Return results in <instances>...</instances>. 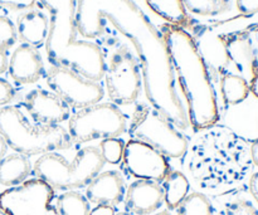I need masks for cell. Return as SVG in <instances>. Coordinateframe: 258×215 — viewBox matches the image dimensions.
<instances>
[{
    "instance_id": "cell-1",
    "label": "cell",
    "mask_w": 258,
    "mask_h": 215,
    "mask_svg": "<svg viewBox=\"0 0 258 215\" xmlns=\"http://www.w3.org/2000/svg\"><path fill=\"white\" fill-rule=\"evenodd\" d=\"M107 22L135 48L140 59L143 87L150 106L178 130H186L188 113L179 96L160 30L134 0H77L76 23L83 38L101 37Z\"/></svg>"
},
{
    "instance_id": "cell-2",
    "label": "cell",
    "mask_w": 258,
    "mask_h": 215,
    "mask_svg": "<svg viewBox=\"0 0 258 215\" xmlns=\"http://www.w3.org/2000/svg\"><path fill=\"white\" fill-rule=\"evenodd\" d=\"M160 33L188 105L186 113L191 128L198 132L216 125L219 120L217 93L191 34L185 28L169 23L161 25Z\"/></svg>"
},
{
    "instance_id": "cell-3",
    "label": "cell",
    "mask_w": 258,
    "mask_h": 215,
    "mask_svg": "<svg viewBox=\"0 0 258 215\" xmlns=\"http://www.w3.org/2000/svg\"><path fill=\"white\" fill-rule=\"evenodd\" d=\"M49 12L44 47L49 62L68 68L87 80L100 82L106 70L102 50L96 43L78 39L76 23L77 0H39Z\"/></svg>"
},
{
    "instance_id": "cell-4",
    "label": "cell",
    "mask_w": 258,
    "mask_h": 215,
    "mask_svg": "<svg viewBox=\"0 0 258 215\" xmlns=\"http://www.w3.org/2000/svg\"><path fill=\"white\" fill-rule=\"evenodd\" d=\"M188 154L194 178L208 186L238 181L251 169L249 145L226 126L213 125L198 131Z\"/></svg>"
},
{
    "instance_id": "cell-5",
    "label": "cell",
    "mask_w": 258,
    "mask_h": 215,
    "mask_svg": "<svg viewBox=\"0 0 258 215\" xmlns=\"http://www.w3.org/2000/svg\"><path fill=\"white\" fill-rule=\"evenodd\" d=\"M0 135L12 150L27 158L68 150L73 145L70 133L62 126L32 123L17 106L0 108Z\"/></svg>"
},
{
    "instance_id": "cell-6",
    "label": "cell",
    "mask_w": 258,
    "mask_h": 215,
    "mask_svg": "<svg viewBox=\"0 0 258 215\" xmlns=\"http://www.w3.org/2000/svg\"><path fill=\"white\" fill-rule=\"evenodd\" d=\"M105 164L100 149L86 146L76 154L71 163L58 153L39 156L33 165V173L54 190H77L86 188L101 173Z\"/></svg>"
},
{
    "instance_id": "cell-7",
    "label": "cell",
    "mask_w": 258,
    "mask_h": 215,
    "mask_svg": "<svg viewBox=\"0 0 258 215\" xmlns=\"http://www.w3.org/2000/svg\"><path fill=\"white\" fill-rule=\"evenodd\" d=\"M127 131L131 140L146 144L166 159H180L188 151L185 136L153 106H136Z\"/></svg>"
},
{
    "instance_id": "cell-8",
    "label": "cell",
    "mask_w": 258,
    "mask_h": 215,
    "mask_svg": "<svg viewBox=\"0 0 258 215\" xmlns=\"http://www.w3.org/2000/svg\"><path fill=\"white\" fill-rule=\"evenodd\" d=\"M258 14L237 15L226 20L198 24L189 32L206 63L211 75L222 77L228 72L229 59L227 55V43L229 38L241 30L258 24Z\"/></svg>"
},
{
    "instance_id": "cell-9",
    "label": "cell",
    "mask_w": 258,
    "mask_h": 215,
    "mask_svg": "<svg viewBox=\"0 0 258 215\" xmlns=\"http://www.w3.org/2000/svg\"><path fill=\"white\" fill-rule=\"evenodd\" d=\"M127 117L111 102L96 103L76 111L68 120V133L73 144L120 137L127 131Z\"/></svg>"
},
{
    "instance_id": "cell-10",
    "label": "cell",
    "mask_w": 258,
    "mask_h": 215,
    "mask_svg": "<svg viewBox=\"0 0 258 215\" xmlns=\"http://www.w3.org/2000/svg\"><path fill=\"white\" fill-rule=\"evenodd\" d=\"M103 78L108 98L113 105H133L140 96L143 88L141 69L136 58L125 45L112 54Z\"/></svg>"
},
{
    "instance_id": "cell-11",
    "label": "cell",
    "mask_w": 258,
    "mask_h": 215,
    "mask_svg": "<svg viewBox=\"0 0 258 215\" xmlns=\"http://www.w3.org/2000/svg\"><path fill=\"white\" fill-rule=\"evenodd\" d=\"M45 82L71 110H82L100 103L105 96L100 82L87 80L78 73L63 67L53 65L45 73Z\"/></svg>"
},
{
    "instance_id": "cell-12",
    "label": "cell",
    "mask_w": 258,
    "mask_h": 215,
    "mask_svg": "<svg viewBox=\"0 0 258 215\" xmlns=\"http://www.w3.org/2000/svg\"><path fill=\"white\" fill-rule=\"evenodd\" d=\"M54 200V189L42 179H29L0 194L3 215H33Z\"/></svg>"
},
{
    "instance_id": "cell-13",
    "label": "cell",
    "mask_w": 258,
    "mask_h": 215,
    "mask_svg": "<svg viewBox=\"0 0 258 215\" xmlns=\"http://www.w3.org/2000/svg\"><path fill=\"white\" fill-rule=\"evenodd\" d=\"M123 166L136 179L161 183L170 173L168 159L146 144L130 140L125 144Z\"/></svg>"
},
{
    "instance_id": "cell-14",
    "label": "cell",
    "mask_w": 258,
    "mask_h": 215,
    "mask_svg": "<svg viewBox=\"0 0 258 215\" xmlns=\"http://www.w3.org/2000/svg\"><path fill=\"white\" fill-rule=\"evenodd\" d=\"M23 106L33 122L45 126H58L71 117V108L52 91L35 88L28 92Z\"/></svg>"
},
{
    "instance_id": "cell-15",
    "label": "cell",
    "mask_w": 258,
    "mask_h": 215,
    "mask_svg": "<svg viewBox=\"0 0 258 215\" xmlns=\"http://www.w3.org/2000/svg\"><path fill=\"white\" fill-rule=\"evenodd\" d=\"M257 25L236 33L227 43L229 64H233L238 72L237 75L247 81H251L258 70V50L253 39Z\"/></svg>"
},
{
    "instance_id": "cell-16",
    "label": "cell",
    "mask_w": 258,
    "mask_h": 215,
    "mask_svg": "<svg viewBox=\"0 0 258 215\" xmlns=\"http://www.w3.org/2000/svg\"><path fill=\"white\" fill-rule=\"evenodd\" d=\"M125 209L131 215L155 214L164 203V193L160 183L136 179L126 189Z\"/></svg>"
},
{
    "instance_id": "cell-17",
    "label": "cell",
    "mask_w": 258,
    "mask_h": 215,
    "mask_svg": "<svg viewBox=\"0 0 258 215\" xmlns=\"http://www.w3.org/2000/svg\"><path fill=\"white\" fill-rule=\"evenodd\" d=\"M126 193L125 180L116 170L100 173L86 186V198L96 205H108L116 208L123 201Z\"/></svg>"
},
{
    "instance_id": "cell-18",
    "label": "cell",
    "mask_w": 258,
    "mask_h": 215,
    "mask_svg": "<svg viewBox=\"0 0 258 215\" xmlns=\"http://www.w3.org/2000/svg\"><path fill=\"white\" fill-rule=\"evenodd\" d=\"M8 70L10 77L19 85L38 82L44 75V64L39 50L28 44H20L10 57Z\"/></svg>"
},
{
    "instance_id": "cell-19",
    "label": "cell",
    "mask_w": 258,
    "mask_h": 215,
    "mask_svg": "<svg viewBox=\"0 0 258 215\" xmlns=\"http://www.w3.org/2000/svg\"><path fill=\"white\" fill-rule=\"evenodd\" d=\"M17 34L23 44L33 48H40L44 45L48 35L49 22L44 13L40 10L30 9L20 14L17 19Z\"/></svg>"
},
{
    "instance_id": "cell-20",
    "label": "cell",
    "mask_w": 258,
    "mask_h": 215,
    "mask_svg": "<svg viewBox=\"0 0 258 215\" xmlns=\"http://www.w3.org/2000/svg\"><path fill=\"white\" fill-rule=\"evenodd\" d=\"M33 166L29 159L20 154H10L0 161V184L8 188L17 186L32 174Z\"/></svg>"
},
{
    "instance_id": "cell-21",
    "label": "cell",
    "mask_w": 258,
    "mask_h": 215,
    "mask_svg": "<svg viewBox=\"0 0 258 215\" xmlns=\"http://www.w3.org/2000/svg\"><path fill=\"white\" fill-rule=\"evenodd\" d=\"M164 201L169 210H174L181 204V201L188 196L190 184L188 178L181 171L170 170L163 181Z\"/></svg>"
},
{
    "instance_id": "cell-22",
    "label": "cell",
    "mask_w": 258,
    "mask_h": 215,
    "mask_svg": "<svg viewBox=\"0 0 258 215\" xmlns=\"http://www.w3.org/2000/svg\"><path fill=\"white\" fill-rule=\"evenodd\" d=\"M154 13L169 24L186 28L190 25V18L181 0H145Z\"/></svg>"
},
{
    "instance_id": "cell-23",
    "label": "cell",
    "mask_w": 258,
    "mask_h": 215,
    "mask_svg": "<svg viewBox=\"0 0 258 215\" xmlns=\"http://www.w3.org/2000/svg\"><path fill=\"white\" fill-rule=\"evenodd\" d=\"M221 93L224 102L238 105L249 95V82L236 73L227 72L221 77Z\"/></svg>"
},
{
    "instance_id": "cell-24",
    "label": "cell",
    "mask_w": 258,
    "mask_h": 215,
    "mask_svg": "<svg viewBox=\"0 0 258 215\" xmlns=\"http://www.w3.org/2000/svg\"><path fill=\"white\" fill-rule=\"evenodd\" d=\"M53 206L59 215H90L91 211L90 201L76 190H68L58 195Z\"/></svg>"
},
{
    "instance_id": "cell-25",
    "label": "cell",
    "mask_w": 258,
    "mask_h": 215,
    "mask_svg": "<svg viewBox=\"0 0 258 215\" xmlns=\"http://www.w3.org/2000/svg\"><path fill=\"white\" fill-rule=\"evenodd\" d=\"M186 13L199 17H216L232 9V0H181Z\"/></svg>"
},
{
    "instance_id": "cell-26",
    "label": "cell",
    "mask_w": 258,
    "mask_h": 215,
    "mask_svg": "<svg viewBox=\"0 0 258 215\" xmlns=\"http://www.w3.org/2000/svg\"><path fill=\"white\" fill-rule=\"evenodd\" d=\"M176 215H213V206L204 194L191 193L176 208Z\"/></svg>"
},
{
    "instance_id": "cell-27",
    "label": "cell",
    "mask_w": 258,
    "mask_h": 215,
    "mask_svg": "<svg viewBox=\"0 0 258 215\" xmlns=\"http://www.w3.org/2000/svg\"><path fill=\"white\" fill-rule=\"evenodd\" d=\"M100 153L105 163L116 165L122 161L123 150H125V142L120 137L105 138L100 142Z\"/></svg>"
},
{
    "instance_id": "cell-28",
    "label": "cell",
    "mask_w": 258,
    "mask_h": 215,
    "mask_svg": "<svg viewBox=\"0 0 258 215\" xmlns=\"http://www.w3.org/2000/svg\"><path fill=\"white\" fill-rule=\"evenodd\" d=\"M18 40L17 28L8 17L0 15V50L8 52Z\"/></svg>"
},
{
    "instance_id": "cell-29",
    "label": "cell",
    "mask_w": 258,
    "mask_h": 215,
    "mask_svg": "<svg viewBox=\"0 0 258 215\" xmlns=\"http://www.w3.org/2000/svg\"><path fill=\"white\" fill-rule=\"evenodd\" d=\"M227 215H258L256 206L246 199H236L226 206Z\"/></svg>"
},
{
    "instance_id": "cell-30",
    "label": "cell",
    "mask_w": 258,
    "mask_h": 215,
    "mask_svg": "<svg viewBox=\"0 0 258 215\" xmlns=\"http://www.w3.org/2000/svg\"><path fill=\"white\" fill-rule=\"evenodd\" d=\"M15 97V90L10 82L0 77V107L8 106Z\"/></svg>"
},
{
    "instance_id": "cell-31",
    "label": "cell",
    "mask_w": 258,
    "mask_h": 215,
    "mask_svg": "<svg viewBox=\"0 0 258 215\" xmlns=\"http://www.w3.org/2000/svg\"><path fill=\"white\" fill-rule=\"evenodd\" d=\"M37 4V0H0V7L12 10H30Z\"/></svg>"
},
{
    "instance_id": "cell-32",
    "label": "cell",
    "mask_w": 258,
    "mask_h": 215,
    "mask_svg": "<svg viewBox=\"0 0 258 215\" xmlns=\"http://www.w3.org/2000/svg\"><path fill=\"white\" fill-rule=\"evenodd\" d=\"M236 7L242 15L258 14V0H236Z\"/></svg>"
},
{
    "instance_id": "cell-33",
    "label": "cell",
    "mask_w": 258,
    "mask_h": 215,
    "mask_svg": "<svg viewBox=\"0 0 258 215\" xmlns=\"http://www.w3.org/2000/svg\"><path fill=\"white\" fill-rule=\"evenodd\" d=\"M115 208L108 205H96V208L91 209L90 215H115Z\"/></svg>"
},
{
    "instance_id": "cell-34",
    "label": "cell",
    "mask_w": 258,
    "mask_h": 215,
    "mask_svg": "<svg viewBox=\"0 0 258 215\" xmlns=\"http://www.w3.org/2000/svg\"><path fill=\"white\" fill-rule=\"evenodd\" d=\"M249 191L258 203V173H254L249 179Z\"/></svg>"
},
{
    "instance_id": "cell-35",
    "label": "cell",
    "mask_w": 258,
    "mask_h": 215,
    "mask_svg": "<svg viewBox=\"0 0 258 215\" xmlns=\"http://www.w3.org/2000/svg\"><path fill=\"white\" fill-rule=\"evenodd\" d=\"M249 155H251L252 164L258 166V138L252 141L251 146H249Z\"/></svg>"
},
{
    "instance_id": "cell-36",
    "label": "cell",
    "mask_w": 258,
    "mask_h": 215,
    "mask_svg": "<svg viewBox=\"0 0 258 215\" xmlns=\"http://www.w3.org/2000/svg\"><path fill=\"white\" fill-rule=\"evenodd\" d=\"M9 59H8V53L4 50H0V75L8 70Z\"/></svg>"
},
{
    "instance_id": "cell-37",
    "label": "cell",
    "mask_w": 258,
    "mask_h": 215,
    "mask_svg": "<svg viewBox=\"0 0 258 215\" xmlns=\"http://www.w3.org/2000/svg\"><path fill=\"white\" fill-rule=\"evenodd\" d=\"M249 92L253 93V95L258 98V70L254 73V76L251 78V81H249Z\"/></svg>"
},
{
    "instance_id": "cell-38",
    "label": "cell",
    "mask_w": 258,
    "mask_h": 215,
    "mask_svg": "<svg viewBox=\"0 0 258 215\" xmlns=\"http://www.w3.org/2000/svg\"><path fill=\"white\" fill-rule=\"evenodd\" d=\"M8 148H9V146H8L7 141H5L4 137H3V136L0 135V161H2L3 159L5 158V156H7Z\"/></svg>"
},
{
    "instance_id": "cell-39",
    "label": "cell",
    "mask_w": 258,
    "mask_h": 215,
    "mask_svg": "<svg viewBox=\"0 0 258 215\" xmlns=\"http://www.w3.org/2000/svg\"><path fill=\"white\" fill-rule=\"evenodd\" d=\"M151 215H171V214H170V211H169V210H163V211H159V213L151 214Z\"/></svg>"
},
{
    "instance_id": "cell-40",
    "label": "cell",
    "mask_w": 258,
    "mask_h": 215,
    "mask_svg": "<svg viewBox=\"0 0 258 215\" xmlns=\"http://www.w3.org/2000/svg\"><path fill=\"white\" fill-rule=\"evenodd\" d=\"M254 38H256V40H257V43H258V25H257L256 30H254Z\"/></svg>"
},
{
    "instance_id": "cell-41",
    "label": "cell",
    "mask_w": 258,
    "mask_h": 215,
    "mask_svg": "<svg viewBox=\"0 0 258 215\" xmlns=\"http://www.w3.org/2000/svg\"><path fill=\"white\" fill-rule=\"evenodd\" d=\"M115 215H131V214H128L127 211H121V213H116Z\"/></svg>"
}]
</instances>
